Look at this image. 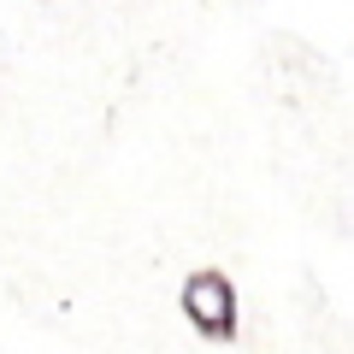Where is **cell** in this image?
<instances>
[{"label": "cell", "instance_id": "6da1fadb", "mask_svg": "<svg viewBox=\"0 0 354 354\" xmlns=\"http://www.w3.org/2000/svg\"><path fill=\"white\" fill-rule=\"evenodd\" d=\"M183 319H189L201 337H213V342L236 337V290H230V278L195 272V278L183 283Z\"/></svg>", "mask_w": 354, "mask_h": 354}]
</instances>
